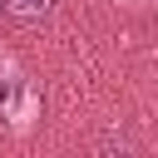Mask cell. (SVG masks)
I'll use <instances>...</instances> for the list:
<instances>
[{"label": "cell", "mask_w": 158, "mask_h": 158, "mask_svg": "<svg viewBox=\"0 0 158 158\" xmlns=\"http://www.w3.org/2000/svg\"><path fill=\"white\" fill-rule=\"evenodd\" d=\"M5 5H10V10L20 15V20H40V15H44V10L54 5V0H5Z\"/></svg>", "instance_id": "cell-1"}, {"label": "cell", "mask_w": 158, "mask_h": 158, "mask_svg": "<svg viewBox=\"0 0 158 158\" xmlns=\"http://www.w3.org/2000/svg\"><path fill=\"white\" fill-rule=\"evenodd\" d=\"M0 99H5V84H0Z\"/></svg>", "instance_id": "cell-2"}, {"label": "cell", "mask_w": 158, "mask_h": 158, "mask_svg": "<svg viewBox=\"0 0 158 158\" xmlns=\"http://www.w3.org/2000/svg\"><path fill=\"white\" fill-rule=\"evenodd\" d=\"M0 10H5V0H0Z\"/></svg>", "instance_id": "cell-3"}]
</instances>
